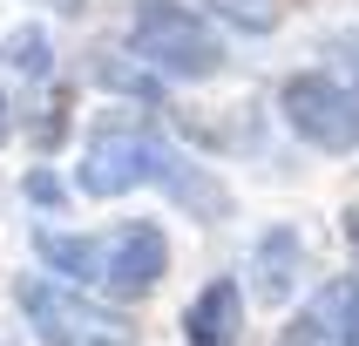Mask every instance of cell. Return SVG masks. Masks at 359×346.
I'll use <instances>...</instances> for the list:
<instances>
[{
  "mask_svg": "<svg viewBox=\"0 0 359 346\" xmlns=\"http://www.w3.org/2000/svg\"><path fill=\"white\" fill-rule=\"evenodd\" d=\"M20 312H27V326L48 346H129L136 340L122 319H109L95 305H81L75 292H55V285H41V279H20Z\"/></svg>",
  "mask_w": 359,
  "mask_h": 346,
  "instance_id": "3957f363",
  "label": "cell"
},
{
  "mask_svg": "<svg viewBox=\"0 0 359 346\" xmlns=\"http://www.w3.org/2000/svg\"><path fill=\"white\" fill-rule=\"evenodd\" d=\"M7 61L27 68V75H41V68H48V34H41V27H20V34L7 41Z\"/></svg>",
  "mask_w": 359,
  "mask_h": 346,
  "instance_id": "8fae6325",
  "label": "cell"
},
{
  "mask_svg": "<svg viewBox=\"0 0 359 346\" xmlns=\"http://www.w3.org/2000/svg\"><path fill=\"white\" fill-rule=\"evenodd\" d=\"M285 346H359V279H332L319 299L305 305Z\"/></svg>",
  "mask_w": 359,
  "mask_h": 346,
  "instance_id": "8992f818",
  "label": "cell"
},
{
  "mask_svg": "<svg viewBox=\"0 0 359 346\" xmlns=\"http://www.w3.org/2000/svg\"><path fill=\"white\" fill-rule=\"evenodd\" d=\"M210 7H217V14L231 20V27H251V34L278 20V0H210Z\"/></svg>",
  "mask_w": 359,
  "mask_h": 346,
  "instance_id": "30bf717a",
  "label": "cell"
},
{
  "mask_svg": "<svg viewBox=\"0 0 359 346\" xmlns=\"http://www.w3.org/2000/svg\"><path fill=\"white\" fill-rule=\"evenodd\" d=\"M20 197L34 204V211H55L61 204V177L55 170H27V177H20Z\"/></svg>",
  "mask_w": 359,
  "mask_h": 346,
  "instance_id": "7c38bea8",
  "label": "cell"
},
{
  "mask_svg": "<svg viewBox=\"0 0 359 346\" xmlns=\"http://www.w3.org/2000/svg\"><path fill=\"white\" fill-rule=\"evenodd\" d=\"M244 326V292L231 279H210L190 299V312H183V333H190V346H231Z\"/></svg>",
  "mask_w": 359,
  "mask_h": 346,
  "instance_id": "52a82bcc",
  "label": "cell"
},
{
  "mask_svg": "<svg viewBox=\"0 0 359 346\" xmlns=\"http://www.w3.org/2000/svg\"><path fill=\"white\" fill-rule=\"evenodd\" d=\"M41 258L61 279H102V238H68V231H41Z\"/></svg>",
  "mask_w": 359,
  "mask_h": 346,
  "instance_id": "9c48e42d",
  "label": "cell"
},
{
  "mask_svg": "<svg viewBox=\"0 0 359 346\" xmlns=\"http://www.w3.org/2000/svg\"><path fill=\"white\" fill-rule=\"evenodd\" d=\"M278 109L312 149H332V157L359 149V102L346 95L332 75H292L278 88Z\"/></svg>",
  "mask_w": 359,
  "mask_h": 346,
  "instance_id": "7a4b0ae2",
  "label": "cell"
},
{
  "mask_svg": "<svg viewBox=\"0 0 359 346\" xmlns=\"http://www.w3.org/2000/svg\"><path fill=\"white\" fill-rule=\"evenodd\" d=\"M163 272H170V244H163L156 224H122L116 238L102 244V279L116 285L122 299H142Z\"/></svg>",
  "mask_w": 359,
  "mask_h": 346,
  "instance_id": "5b68a950",
  "label": "cell"
},
{
  "mask_svg": "<svg viewBox=\"0 0 359 346\" xmlns=\"http://www.w3.org/2000/svg\"><path fill=\"white\" fill-rule=\"evenodd\" d=\"M0 142H7V95H0Z\"/></svg>",
  "mask_w": 359,
  "mask_h": 346,
  "instance_id": "4fadbf2b",
  "label": "cell"
},
{
  "mask_svg": "<svg viewBox=\"0 0 359 346\" xmlns=\"http://www.w3.org/2000/svg\"><path fill=\"white\" fill-rule=\"evenodd\" d=\"M149 170H156V142L136 136V129H122V122L95 129V142L81 149V190H88V197H122V190H136Z\"/></svg>",
  "mask_w": 359,
  "mask_h": 346,
  "instance_id": "277c9868",
  "label": "cell"
},
{
  "mask_svg": "<svg viewBox=\"0 0 359 346\" xmlns=\"http://www.w3.org/2000/svg\"><path fill=\"white\" fill-rule=\"evenodd\" d=\"M129 48L142 61H156L163 75H183V81H210L224 68V41L177 0H149L136 14V27H129Z\"/></svg>",
  "mask_w": 359,
  "mask_h": 346,
  "instance_id": "6da1fadb",
  "label": "cell"
},
{
  "mask_svg": "<svg viewBox=\"0 0 359 346\" xmlns=\"http://www.w3.org/2000/svg\"><path fill=\"white\" fill-rule=\"evenodd\" d=\"M299 251H305V238L292 231V224H278V231H264L258 238V285H264V299L278 305V299H292V279H299Z\"/></svg>",
  "mask_w": 359,
  "mask_h": 346,
  "instance_id": "ba28073f",
  "label": "cell"
}]
</instances>
